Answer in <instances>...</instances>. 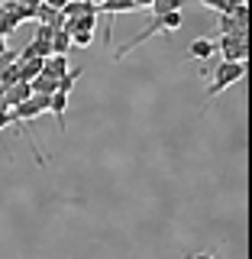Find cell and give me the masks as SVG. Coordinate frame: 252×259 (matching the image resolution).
<instances>
[{"label":"cell","mask_w":252,"mask_h":259,"mask_svg":"<svg viewBox=\"0 0 252 259\" xmlns=\"http://www.w3.org/2000/svg\"><path fill=\"white\" fill-rule=\"evenodd\" d=\"M181 23H184V16H181V10H175V13H162V16H152L149 20V26H145L139 36H133L129 39V42H123L117 49V52H113V59H126L129 52H133L136 46H142V42H149L152 36H156V32H175V29H181Z\"/></svg>","instance_id":"cell-1"},{"label":"cell","mask_w":252,"mask_h":259,"mask_svg":"<svg viewBox=\"0 0 252 259\" xmlns=\"http://www.w3.org/2000/svg\"><path fill=\"white\" fill-rule=\"evenodd\" d=\"M246 75V62H220L214 68V81H210V88H207V104L214 101V97H220L230 84H236V81Z\"/></svg>","instance_id":"cell-2"},{"label":"cell","mask_w":252,"mask_h":259,"mask_svg":"<svg viewBox=\"0 0 252 259\" xmlns=\"http://www.w3.org/2000/svg\"><path fill=\"white\" fill-rule=\"evenodd\" d=\"M217 52H223V62H246V55H249V36H220Z\"/></svg>","instance_id":"cell-3"},{"label":"cell","mask_w":252,"mask_h":259,"mask_svg":"<svg viewBox=\"0 0 252 259\" xmlns=\"http://www.w3.org/2000/svg\"><path fill=\"white\" fill-rule=\"evenodd\" d=\"M32 97V88H29V81H16V84L10 88H4V97H0V104L4 107H16V104H23V101H29Z\"/></svg>","instance_id":"cell-4"},{"label":"cell","mask_w":252,"mask_h":259,"mask_svg":"<svg viewBox=\"0 0 252 259\" xmlns=\"http://www.w3.org/2000/svg\"><path fill=\"white\" fill-rule=\"evenodd\" d=\"M65 71H68V55H45L42 59V75L59 81Z\"/></svg>","instance_id":"cell-5"},{"label":"cell","mask_w":252,"mask_h":259,"mask_svg":"<svg viewBox=\"0 0 252 259\" xmlns=\"http://www.w3.org/2000/svg\"><path fill=\"white\" fill-rule=\"evenodd\" d=\"M68 97L71 94H62V91H55L52 97H48V110L55 113V120H59V130L65 133V113H68Z\"/></svg>","instance_id":"cell-6"},{"label":"cell","mask_w":252,"mask_h":259,"mask_svg":"<svg viewBox=\"0 0 252 259\" xmlns=\"http://www.w3.org/2000/svg\"><path fill=\"white\" fill-rule=\"evenodd\" d=\"M36 20H39V23H45V26H55V29H62L65 16H62V10H55V7H45V4H39V7H36Z\"/></svg>","instance_id":"cell-7"},{"label":"cell","mask_w":252,"mask_h":259,"mask_svg":"<svg viewBox=\"0 0 252 259\" xmlns=\"http://www.w3.org/2000/svg\"><path fill=\"white\" fill-rule=\"evenodd\" d=\"M214 52H217V42H210V39H194V42L188 46V59H200V62H207Z\"/></svg>","instance_id":"cell-8"},{"label":"cell","mask_w":252,"mask_h":259,"mask_svg":"<svg viewBox=\"0 0 252 259\" xmlns=\"http://www.w3.org/2000/svg\"><path fill=\"white\" fill-rule=\"evenodd\" d=\"M29 88H32V94L52 97L55 91H59V81H55V78H48V75H39V78H32V81H29Z\"/></svg>","instance_id":"cell-9"},{"label":"cell","mask_w":252,"mask_h":259,"mask_svg":"<svg viewBox=\"0 0 252 259\" xmlns=\"http://www.w3.org/2000/svg\"><path fill=\"white\" fill-rule=\"evenodd\" d=\"M20 68V81H32L42 75V59H26V62H16Z\"/></svg>","instance_id":"cell-10"},{"label":"cell","mask_w":252,"mask_h":259,"mask_svg":"<svg viewBox=\"0 0 252 259\" xmlns=\"http://www.w3.org/2000/svg\"><path fill=\"white\" fill-rule=\"evenodd\" d=\"M52 55H68V49H71V32H65V29H55L52 32Z\"/></svg>","instance_id":"cell-11"},{"label":"cell","mask_w":252,"mask_h":259,"mask_svg":"<svg viewBox=\"0 0 252 259\" xmlns=\"http://www.w3.org/2000/svg\"><path fill=\"white\" fill-rule=\"evenodd\" d=\"M181 4H184V0H152L149 10H152V16H162V13H175V10H181Z\"/></svg>","instance_id":"cell-12"},{"label":"cell","mask_w":252,"mask_h":259,"mask_svg":"<svg viewBox=\"0 0 252 259\" xmlns=\"http://www.w3.org/2000/svg\"><path fill=\"white\" fill-rule=\"evenodd\" d=\"M81 71H84V68H81V65H75V68H68V71L59 78V91H62V94H71V88H75V81L81 78Z\"/></svg>","instance_id":"cell-13"},{"label":"cell","mask_w":252,"mask_h":259,"mask_svg":"<svg viewBox=\"0 0 252 259\" xmlns=\"http://www.w3.org/2000/svg\"><path fill=\"white\" fill-rule=\"evenodd\" d=\"M91 42H94V32H91V29H75V32H71V46L87 49Z\"/></svg>","instance_id":"cell-14"},{"label":"cell","mask_w":252,"mask_h":259,"mask_svg":"<svg viewBox=\"0 0 252 259\" xmlns=\"http://www.w3.org/2000/svg\"><path fill=\"white\" fill-rule=\"evenodd\" d=\"M16 81H20V68H16V62H13V65H7V68L0 71V84L10 88V84H16Z\"/></svg>","instance_id":"cell-15"},{"label":"cell","mask_w":252,"mask_h":259,"mask_svg":"<svg viewBox=\"0 0 252 259\" xmlns=\"http://www.w3.org/2000/svg\"><path fill=\"white\" fill-rule=\"evenodd\" d=\"M13 29H16V20L4 10V4H0V36H10Z\"/></svg>","instance_id":"cell-16"},{"label":"cell","mask_w":252,"mask_h":259,"mask_svg":"<svg viewBox=\"0 0 252 259\" xmlns=\"http://www.w3.org/2000/svg\"><path fill=\"white\" fill-rule=\"evenodd\" d=\"M200 4L210 7V10H217V13H230V10H233L230 0H200Z\"/></svg>","instance_id":"cell-17"},{"label":"cell","mask_w":252,"mask_h":259,"mask_svg":"<svg viewBox=\"0 0 252 259\" xmlns=\"http://www.w3.org/2000/svg\"><path fill=\"white\" fill-rule=\"evenodd\" d=\"M52 32H55V26H45V23H39V26H36V39H42V42H52Z\"/></svg>","instance_id":"cell-18"},{"label":"cell","mask_w":252,"mask_h":259,"mask_svg":"<svg viewBox=\"0 0 252 259\" xmlns=\"http://www.w3.org/2000/svg\"><path fill=\"white\" fill-rule=\"evenodd\" d=\"M13 62H16V52L13 49H4V52H0V71H4L7 65H13Z\"/></svg>","instance_id":"cell-19"},{"label":"cell","mask_w":252,"mask_h":259,"mask_svg":"<svg viewBox=\"0 0 252 259\" xmlns=\"http://www.w3.org/2000/svg\"><path fill=\"white\" fill-rule=\"evenodd\" d=\"M4 126H10V107L0 104V130H4Z\"/></svg>","instance_id":"cell-20"},{"label":"cell","mask_w":252,"mask_h":259,"mask_svg":"<svg viewBox=\"0 0 252 259\" xmlns=\"http://www.w3.org/2000/svg\"><path fill=\"white\" fill-rule=\"evenodd\" d=\"M13 4H20V7H32V10H36V7L42 4V0H13Z\"/></svg>","instance_id":"cell-21"},{"label":"cell","mask_w":252,"mask_h":259,"mask_svg":"<svg viewBox=\"0 0 252 259\" xmlns=\"http://www.w3.org/2000/svg\"><path fill=\"white\" fill-rule=\"evenodd\" d=\"M42 4H45V7H55V10H62V7L68 4V0H42Z\"/></svg>","instance_id":"cell-22"},{"label":"cell","mask_w":252,"mask_h":259,"mask_svg":"<svg viewBox=\"0 0 252 259\" xmlns=\"http://www.w3.org/2000/svg\"><path fill=\"white\" fill-rule=\"evenodd\" d=\"M188 259H214V253H197V256H188Z\"/></svg>","instance_id":"cell-23"},{"label":"cell","mask_w":252,"mask_h":259,"mask_svg":"<svg viewBox=\"0 0 252 259\" xmlns=\"http://www.w3.org/2000/svg\"><path fill=\"white\" fill-rule=\"evenodd\" d=\"M4 49H7V36H0V52H4Z\"/></svg>","instance_id":"cell-24"},{"label":"cell","mask_w":252,"mask_h":259,"mask_svg":"<svg viewBox=\"0 0 252 259\" xmlns=\"http://www.w3.org/2000/svg\"><path fill=\"white\" fill-rule=\"evenodd\" d=\"M0 97H4V84H0Z\"/></svg>","instance_id":"cell-25"}]
</instances>
